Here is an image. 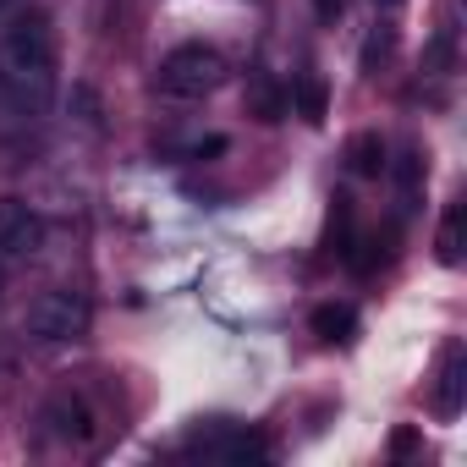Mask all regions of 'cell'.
Segmentation results:
<instances>
[{"label": "cell", "mask_w": 467, "mask_h": 467, "mask_svg": "<svg viewBox=\"0 0 467 467\" xmlns=\"http://www.w3.org/2000/svg\"><path fill=\"white\" fill-rule=\"evenodd\" d=\"M0 88L45 121V110L56 99V34L39 6L17 12L12 28L0 34Z\"/></svg>", "instance_id": "cell-1"}, {"label": "cell", "mask_w": 467, "mask_h": 467, "mask_svg": "<svg viewBox=\"0 0 467 467\" xmlns=\"http://www.w3.org/2000/svg\"><path fill=\"white\" fill-rule=\"evenodd\" d=\"M220 83H225V61L209 45H176L171 56H160L154 72V88L165 99H209Z\"/></svg>", "instance_id": "cell-2"}, {"label": "cell", "mask_w": 467, "mask_h": 467, "mask_svg": "<svg viewBox=\"0 0 467 467\" xmlns=\"http://www.w3.org/2000/svg\"><path fill=\"white\" fill-rule=\"evenodd\" d=\"M88 319H94V314H88V297L72 292V286H56V292L34 297L23 330H28V341H39V347H67V341H83V336H88Z\"/></svg>", "instance_id": "cell-3"}, {"label": "cell", "mask_w": 467, "mask_h": 467, "mask_svg": "<svg viewBox=\"0 0 467 467\" xmlns=\"http://www.w3.org/2000/svg\"><path fill=\"white\" fill-rule=\"evenodd\" d=\"M45 248V220L23 198H0V265H28Z\"/></svg>", "instance_id": "cell-4"}, {"label": "cell", "mask_w": 467, "mask_h": 467, "mask_svg": "<svg viewBox=\"0 0 467 467\" xmlns=\"http://www.w3.org/2000/svg\"><path fill=\"white\" fill-rule=\"evenodd\" d=\"M39 423H45L56 440H67V445L94 440V418H88V407H83L78 396H50V401H45V412H39Z\"/></svg>", "instance_id": "cell-5"}, {"label": "cell", "mask_w": 467, "mask_h": 467, "mask_svg": "<svg viewBox=\"0 0 467 467\" xmlns=\"http://www.w3.org/2000/svg\"><path fill=\"white\" fill-rule=\"evenodd\" d=\"M462 390H467V352H462V347H445V363H440V390H434L440 418H456V412H462Z\"/></svg>", "instance_id": "cell-6"}, {"label": "cell", "mask_w": 467, "mask_h": 467, "mask_svg": "<svg viewBox=\"0 0 467 467\" xmlns=\"http://www.w3.org/2000/svg\"><path fill=\"white\" fill-rule=\"evenodd\" d=\"M462 220H467V203H462V198H456V203H445L440 237H434V248H440V265H462Z\"/></svg>", "instance_id": "cell-7"}, {"label": "cell", "mask_w": 467, "mask_h": 467, "mask_svg": "<svg viewBox=\"0 0 467 467\" xmlns=\"http://www.w3.org/2000/svg\"><path fill=\"white\" fill-rule=\"evenodd\" d=\"M34 127H39V116H34L28 105H17L6 88H0V143H23Z\"/></svg>", "instance_id": "cell-8"}, {"label": "cell", "mask_w": 467, "mask_h": 467, "mask_svg": "<svg viewBox=\"0 0 467 467\" xmlns=\"http://www.w3.org/2000/svg\"><path fill=\"white\" fill-rule=\"evenodd\" d=\"M358 330V314L347 308V303H325V308H314V336H325V341H347Z\"/></svg>", "instance_id": "cell-9"}, {"label": "cell", "mask_w": 467, "mask_h": 467, "mask_svg": "<svg viewBox=\"0 0 467 467\" xmlns=\"http://www.w3.org/2000/svg\"><path fill=\"white\" fill-rule=\"evenodd\" d=\"M379 171H385V143L374 132H363L352 143V176H379Z\"/></svg>", "instance_id": "cell-10"}, {"label": "cell", "mask_w": 467, "mask_h": 467, "mask_svg": "<svg viewBox=\"0 0 467 467\" xmlns=\"http://www.w3.org/2000/svg\"><path fill=\"white\" fill-rule=\"evenodd\" d=\"M292 99H297V110H303V121H325V88H319L314 78H303V83L292 88Z\"/></svg>", "instance_id": "cell-11"}, {"label": "cell", "mask_w": 467, "mask_h": 467, "mask_svg": "<svg viewBox=\"0 0 467 467\" xmlns=\"http://www.w3.org/2000/svg\"><path fill=\"white\" fill-rule=\"evenodd\" d=\"M314 12H319V23H336L347 12V0H314Z\"/></svg>", "instance_id": "cell-12"}, {"label": "cell", "mask_w": 467, "mask_h": 467, "mask_svg": "<svg viewBox=\"0 0 467 467\" xmlns=\"http://www.w3.org/2000/svg\"><path fill=\"white\" fill-rule=\"evenodd\" d=\"M374 6H379V12H396V6H401V0H374Z\"/></svg>", "instance_id": "cell-13"}, {"label": "cell", "mask_w": 467, "mask_h": 467, "mask_svg": "<svg viewBox=\"0 0 467 467\" xmlns=\"http://www.w3.org/2000/svg\"><path fill=\"white\" fill-rule=\"evenodd\" d=\"M0 292H6V265H0Z\"/></svg>", "instance_id": "cell-14"}, {"label": "cell", "mask_w": 467, "mask_h": 467, "mask_svg": "<svg viewBox=\"0 0 467 467\" xmlns=\"http://www.w3.org/2000/svg\"><path fill=\"white\" fill-rule=\"evenodd\" d=\"M6 6H12V0H0V12H6Z\"/></svg>", "instance_id": "cell-15"}]
</instances>
